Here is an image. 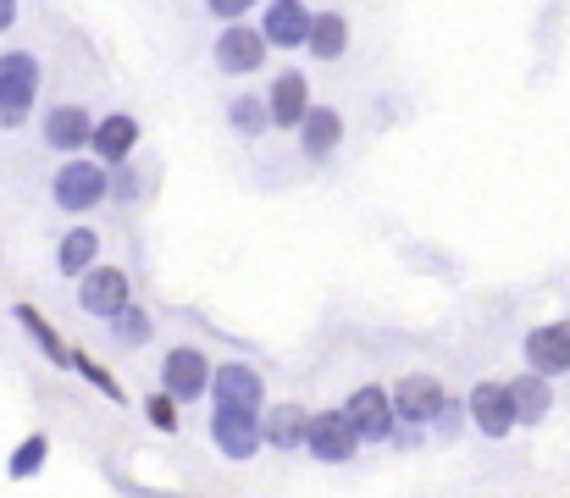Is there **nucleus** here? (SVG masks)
Masks as SVG:
<instances>
[{
	"label": "nucleus",
	"mask_w": 570,
	"mask_h": 498,
	"mask_svg": "<svg viewBox=\"0 0 570 498\" xmlns=\"http://www.w3.org/2000/svg\"><path fill=\"white\" fill-rule=\"evenodd\" d=\"M50 199H56V211H67V216H89L100 199H111V166H100L95 156L61 162L56 177H50Z\"/></svg>",
	"instance_id": "f257e3e1"
},
{
	"label": "nucleus",
	"mask_w": 570,
	"mask_h": 498,
	"mask_svg": "<svg viewBox=\"0 0 570 498\" xmlns=\"http://www.w3.org/2000/svg\"><path fill=\"white\" fill-rule=\"evenodd\" d=\"M39 100V56L33 50H6L0 56V134L22 128Z\"/></svg>",
	"instance_id": "f03ea898"
},
{
	"label": "nucleus",
	"mask_w": 570,
	"mask_h": 498,
	"mask_svg": "<svg viewBox=\"0 0 570 498\" xmlns=\"http://www.w3.org/2000/svg\"><path fill=\"white\" fill-rule=\"evenodd\" d=\"M210 377H216V360L199 349V343H173L161 354V393H173L184 410L210 399Z\"/></svg>",
	"instance_id": "7ed1b4c3"
},
{
	"label": "nucleus",
	"mask_w": 570,
	"mask_h": 498,
	"mask_svg": "<svg viewBox=\"0 0 570 498\" xmlns=\"http://www.w3.org/2000/svg\"><path fill=\"white\" fill-rule=\"evenodd\" d=\"M210 443L222 460H255L266 449V410H222L210 404Z\"/></svg>",
	"instance_id": "20e7f679"
},
{
	"label": "nucleus",
	"mask_w": 570,
	"mask_h": 498,
	"mask_svg": "<svg viewBox=\"0 0 570 498\" xmlns=\"http://www.w3.org/2000/svg\"><path fill=\"white\" fill-rule=\"evenodd\" d=\"M465 404H471V427H476L488 443H504L510 432H521V410H515V393H510V382H499V377H482V382L465 393Z\"/></svg>",
	"instance_id": "39448f33"
},
{
	"label": "nucleus",
	"mask_w": 570,
	"mask_h": 498,
	"mask_svg": "<svg viewBox=\"0 0 570 498\" xmlns=\"http://www.w3.org/2000/svg\"><path fill=\"white\" fill-rule=\"evenodd\" d=\"M361 449H366V438L355 432V421H350V410H344V404H338V410H316V416H311L305 455H311L316 466H350Z\"/></svg>",
	"instance_id": "423d86ee"
},
{
	"label": "nucleus",
	"mask_w": 570,
	"mask_h": 498,
	"mask_svg": "<svg viewBox=\"0 0 570 498\" xmlns=\"http://www.w3.org/2000/svg\"><path fill=\"white\" fill-rule=\"evenodd\" d=\"M449 399H454V393H449L432 371H404V377L393 382V410H399L404 427H426V432H432L438 416L449 410Z\"/></svg>",
	"instance_id": "0eeeda50"
},
{
	"label": "nucleus",
	"mask_w": 570,
	"mask_h": 498,
	"mask_svg": "<svg viewBox=\"0 0 570 498\" xmlns=\"http://www.w3.org/2000/svg\"><path fill=\"white\" fill-rule=\"evenodd\" d=\"M128 305H134V277H128L122 266H106V261H100V266L78 283V311L95 316V322H117Z\"/></svg>",
	"instance_id": "6e6552de"
},
{
	"label": "nucleus",
	"mask_w": 570,
	"mask_h": 498,
	"mask_svg": "<svg viewBox=\"0 0 570 498\" xmlns=\"http://www.w3.org/2000/svg\"><path fill=\"white\" fill-rule=\"evenodd\" d=\"M210 404H222V410H266V377H261V365H249V360H216Z\"/></svg>",
	"instance_id": "1a4fd4ad"
},
{
	"label": "nucleus",
	"mask_w": 570,
	"mask_h": 498,
	"mask_svg": "<svg viewBox=\"0 0 570 498\" xmlns=\"http://www.w3.org/2000/svg\"><path fill=\"white\" fill-rule=\"evenodd\" d=\"M344 410H350V421H355V432H361L366 443H387V438L399 432L393 388H382V382H361V388L344 399Z\"/></svg>",
	"instance_id": "9d476101"
},
{
	"label": "nucleus",
	"mask_w": 570,
	"mask_h": 498,
	"mask_svg": "<svg viewBox=\"0 0 570 498\" xmlns=\"http://www.w3.org/2000/svg\"><path fill=\"white\" fill-rule=\"evenodd\" d=\"M266 33L261 28H249V22H227L222 33H216V67L227 72V78H249V72H261L266 67Z\"/></svg>",
	"instance_id": "9b49d317"
},
{
	"label": "nucleus",
	"mask_w": 570,
	"mask_h": 498,
	"mask_svg": "<svg viewBox=\"0 0 570 498\" xmlns=\"http://www.w3.org/2000/svg\"><path fill=\"white\" fill-rule=\"evenodd\" d=\"M266 106H272V128L277 134H299L305 128V117H311V78L299 72V67H283L272 84H266Z\"/></svg>",
	"instance_id": "f8f14e48"
},
{
	"label": "nucleus",
	"mask_w": 570,
	"mask_h": 498,
	"mask_svg": "<svg viewBox=\"0 0 570 498\" xmlns=\"http://www.w3.org/2000/svg\"><path fill=\"white\" fill-rule=\"evenodd\" d=\"M521 360H527V371H538V377H566L570 371V322H538V328L521 338Z\"/></svg>",
	"instance_id": "ddd939ff"
},
{
	"label": "nucleus",
	"mask_w": 570,
	"mask_h": 498,
	"mask_svg": "<svg viewBox=\"0 0 570 498\" xmlns=\"http://www.w3.org/2000/svg\"><path fill=\"white\" fill-rule=\"evenodd\" d=\"M311 28H316V11L305 0H272L261 11V33L272 50H305L311 45Z\"/></svg>",
	"instance_id": "4468645a"
},
{
	"label": "nucleus",
	"mask_w": 570,
	"mask_h": 498,
	"mask_svg": "<svg viewBox=\"0 0 570 498\" xmlns=\"http://www.w3.org/2000/svg\"><path fill=\"white\" fill-rule=\"evenodd\" d=\"M134 150H139V117H128V111H106L100 123H95V145H89V156L100 166H111V172H122V166L134 162Z\"/></svg>",
	"instance_id": "2eb2a0df"
},
{
	"label": "nucleus",
	"mask_w": 570,
	"mask_h": 498,
	"mask_svg": "<svg viewBox=\"0 0 570 498\" xmlns=\"http://www.w3.org/2000/svg\"><path fill=\"white\" fill-rule=\"evenodd\" d=\"M11 322L28 332V343H33V349H39V354H45V360H50L56 371H72V365H78V349H72V343H67V338L56 332V322H50V316H45L39 305L17 300V305H11Z\"/></svg>",
	"instance_id": "dca6fc26"
},
{
	"label": "nucleus",
	"mask_w": 570,
	"mask_h": 498,
	"mask_svg": "<svg viewBox=\"0 0 570 498\" xmlns=\"http://www.w3.org/2000/svg\"><path fill=\"white\" fill-rule=\"evenodd\" d=\"M39 134H45V145H50L56 156H78V150L95 145V117H89L83 106H50Z\"/></svg>",
	"instance_id": "f3484780"
},
{
	"label": "nucleus",
	"mask_w": 570,
	"mask_h": 498,
	"mask_svg": "<svg viewBox=\"0 0 570 498\" xmlns=\"http://www.w3.org/2000/svg\"><path fill=\"white\" fill-rule=\"evenodd\" d=\"M338 145H344V117H338L333 106H311V117H305V128H299V156L311 166H322L338 156Z\"/></svg>",
	"instance_id": "a211bd4d"
},
{
	"label": "nucleus",
	"mask_w": 570,
	"mask_h": 498,
	"mask_svg": "<svg viewBox=\"0 0 570 498\" xmlns=\"http://www.w3.org/2000/svg\"><path fill=\"white\" fill-rule=\"evenodd\" d=\"M95 266H100V233H95V227H83V222H78V227H67V233L56 238V272H61V277H72V283H83Z\"/></svg>",
	"instance_id": "6ab92c4d"
},
{
	"label": "nucleus",
	"mask_w": 570,
	"mask_h": 498,
	"mask_svg": "<svg viewBox=\"0 0 570 498\" xmlns=\"http://www.w3.org/2000/svg\"><path fill=\"white\" fill-rule=\"evenodd\" d=\"M311 416H316V410H305V404H266V449H277V455H305Z\"/></svg>",
	"instance_id": "aec40b11"
},
{
	"label": "nucleus",
	"mask_w": 570,
	"mask_h": 498,
	"mask_svg": "<svg viewBox=\"0 0 570 498\" xmlns=\"http://www.w3.org/2000/svg\"><path fill=\"white\" fill-rule=\"evenodd\" d=\"M510 393H515L521 427H543V421H549V410H554V382H549V377L521 371V377H510Z\"/></svg>",
	"instance_id": "412c9836"
},
{
	"label": "nucleus",
	"mask_w": 570,
	"mask_h": 498,
	"mask_svg": "<svg viewBox=\"0 0 570 498\" xmlns=\"http://www.w3.org/2000/svg\"><path fill=\"white\" fill-rule=\"evenodd\" d=\"M316 61H344L350 50V17L344 11H316V28H311V45H305Z\"/></svg>",
	"instance_id": "4be33fe9"
},
{
	"label": "nucleus",
	"mask_w": 570,
	"mask_h": 498,
	"mask_svg": "<svg viewBox=\"0 0 570 498\" xmlns=\"http://www.w3.org/2000/svg\"><path fill=\"white\" fill-rule=\"evenodd\" d=\"M45 466H50V432H28V438L6 455V477H11V482H33Z\"/></svg>",
	"instance_id": "5701e85b"
},
{
	"label": "nucleus",
	"mask_w": 570,
	"mask_h": 498,
	"mask_svg": "<svg viewBox=\"0 0 570 498\" xmlns=\"http://www.w3.org/2000/svg\"><path fill=\"white\" fill-rule=\"evenodd\" d=\"M227 128L244 134V139H261V134L272 128V106H266V95H233V106H227Z\"/></svg>",
	"instance_id": "b1692460"
},
{
	"label": "nucleus",
	"mask_w": 570,
	"mask_h": 498,
	"mask_svg": "<svg viewBox=\"0 0 570 498\" xmlns=\"http://www.w3.org/2000/svg\"><path fill=\"white\" fill-rule=\"evenodd\" d=\"M106 328H111V343H117V349H145V343L156 338V322H150L145 305H128V311H122L117 322H106Z\"/></svg>",
	"instance_id": "393cba45"
},
{
	"label": "nucleus",
	"mask_w": 570,
	"mask_h": 498,
	"mask_svg": "<svg viewBox=\"0 0 570 498\" xmlns=\"http://www.w3.org/2000/svg\"><path fill=\"white\" fill-rule=\"evenodd\" d=\"M72 371H78V377H83V382H89L100 399H111V404H128V388H122V382L111 377V365H100L95 354H83V349H78V365H72Z\"/></svg>",
	"instance_id": "a878e982"
},
{
	"label": "nucleus",
	"mask_w": 570,
	"mask_h": 498,
	"mask_svg": "<svg viewBox=\"0 0 570 498\" xmlns=\"http://www.w3.org/2000/svg\"><path fill=\"white\" fill-rule=\"evenodd\" d=\"M145 421H150L156 432H167V438H173V432L184 427V404H178L173 393H161V388H156V393L145 399Z\"/></svg>",
	"instance_id": "bb28decb"
},
{
	"label": "nucleus",
	"mask_w": 570,
	"mask_h": 498,
	"mask_svg": "<svg viewBox=\"0 0 570 498\" xmlns=\"http://www.w3.org/2000/svg\"><path fill=\"white\" fill-rule=\"evenodd\" d=\"M471 427V404H465V393L460 399H449V410L438 416V427H432V438H443V443H460V432Z\"/></svg>",
	"instance_id": "cd10ccee"
},
{
	"label": "nucleus",
	"mask_w": 570,
	"mask_h": 498,
	"mask_svg": "<svg viewBox=\"0 0 570 498\" xmlns=\"http://www.w3.org/2000/svg\"><path fill=\"white\" fill-rule=\"evenodd\" d=\"M255 6H261V0H205V11H210L222 28H227V22H244Z\"/></svg>",
	"instance_id": "c85d7f7f"
},
{
	"label": "nucleus",
	"mask_w": 570,
	"mask_h": 498,
	"mask_svg": "<svg viewBox=\"0 0 570 498\" xmlns=\"http://www.w3.org/2000/svg\"><path fill=\"white\" fill-rule=\"evenodd\" d=\"M387 443H393V449H404V455H415V449L426 443V427H404V421H399V432H393Z\"/></svg>",
	"instance_id": "c756f323"
},
{
	"label": "nucleus",
	"mask_w": 570,
	"mask_h": 498,
	"mask_svg": "<svg viewBox=\"0 0 570 498\" xmlns=\"http://www.w3.org/2000/svg\"><path fill=\"white\" fill-rule=\"evenodd\" d=\"M111 199H122V205L139 199V177H134V172H117V177H111Z\"/></svg>",
	"instance_id": "7c9ffc66"
},
{
	"label": "nucleus",
	"mask_w": 570,
	"mask_h": 498,
	"mask_svg": "<svg viewBox=\"0 0 570 498\" xmlns=\"http://www.w3.org/2000/svg\"><path fill=\"white\" fill-rule=\"evenodd\" d=\"M11 22H17V0H0V33H11Z\"/></svg>",
	"instance_id": "2f4dec72"
}]
</instances>
